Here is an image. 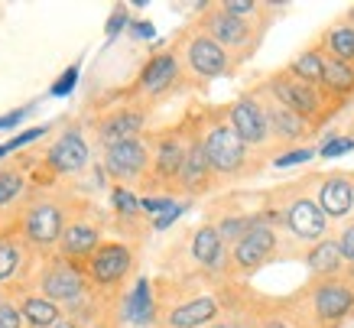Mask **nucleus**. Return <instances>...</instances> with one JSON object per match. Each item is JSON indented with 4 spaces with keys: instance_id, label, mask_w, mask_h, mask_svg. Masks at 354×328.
<instances>
[{
    "instance_id": "24",
    "label": "nucleus",
    "mask_w": 354,
    "mask_h": 328,
    "mask_svg": "<svg viewBox=\"0 0 354 328\" xmlns=\"http://www.w3.org/2000/svg\"><path fill=\"white\" fill-rule=\"evenodd\" d=\"M32 328H49L59 322V306L49 302L46 296H26L23 299V312H20Z\"/></svg>"
},
{
    "instance_id": "39",
    "label": "nucleus",
    "mask_w": 354,
    "mask_h": 328,
    "mask_svg": "<svg viewBox=\"0 0 354 328\" xmlns=\"http://www.w3.org/2000/svg\"><path fill=\"white\" fill-rule=\"evenodd\" d=\"M183 215H185V205H172V208H166L162 215H156L153 228H156V231H166V228H169V224L176 221V218H183Z\"/></svg>"
},
{
    "instance_id": "26",
    "label": "nucleus",
    "mask_w": 354,
    "mask_h": 328,
    "mask_svg": "<svg viewBox=\"0 0 354 328\" xmlns=\"http://www.w3.org/2000/svg\"><path fill=\"white\" fill-rule=\"evenodd\" d=\"M322 85L328 88V91H335V95L351 91L354 88V65L351 62H338V59H325Z\"/></svg>"
},
{
    "instance_id": "17",
    "label": "nucleus",
    "mask_w": 354,
    "mask_h": 328,
    "mask_svg": "<svg viewBox=\"0 0 354 328\" xmlns=\"http://www.w3.org/2000/svg\"><path fill=\"white\" fill-rule=\"evenodd\" d=\"M192 257L205 266H221L225 264V244H221V237H218V231L212 228V224H205L202 231L195 234Z\"/></svg>"
},
{
    "instance_id": "27",
    "label": "nucleus",
    "mask_w": 354,
    "mask_h": 328,
    "mask_svg": "<svg viewBox=\"0 0 354 328\" xmlns=\"http://www.w3.org/2000/svg\"><path fill=\"white\" fill-rule=\"evenodd\" d=\"M328 53L338 62H354V26L344 23V26H335L328 33Z\"/></svg>"
},
{
    "instance_id": "47",
    "label": "nucleus",
    "mask_w": 354,
    "mask_h": 328,
    "mask_svg": "<svg viewBox=\"0 0 354 328\" xmlns=\"http://www.w3.org/2000/svg\"><path fill=\"white\" fill-rule=\"evenodd\" d=\"M218 328H241V325H234V322H227V325H218Z\"/></svg>"
},
{
    "instance_id": "10",
    "label": "nucleus",
    "mask_w": 354,
    "mask_h": 328,
    "mask_svg": "<svg viewBox=\"0 0 354 328\" xmlns=\"http://www.w3.org/2000/svg\"><path fill=\"white\" fill-rule=\"evenodd\" d=\"M189 65H192L198 75H205V78H218V75L227 69V55L215 39L195 36L192 43H189Z\"/></svg>"
},
{
    "instance_id": "46",
    "label": "nucleus",
    "mask_w": 354,
    "mask_h": 328,
    "mask_svg": "<svg viewBox=\"0 0 354 328\" xmlns=\"http://www.w3.org/2000/svg\"><path fill=\"white\" fill-rule=\"evenodd\" d=\"M263 328H292V325H286V322H267Z\"/></svg>"
},
{
    "instance_id": "40",
    "label": "nucleus",
    "mask_w": 354,
    "mask_h": 328,
    "mask_svg": "<svg viewBox=\"0 0 354 328\" xmlns=\"http://www.w3.org/2000/svg\"><path fill=\"white\" fill-rule=\"evenodd\" d=\"M20 309H13L10 302H0V328H20Z\"/></svg>"
},
{
    "instance_id": "35",
    "label": "nucleus",
    "mask_w": 354,
    "mask_h": 328,
    "mask_svg": "<svg viewBox=\"0 0 354 328\" xmlns=\"http://www.w3.org/2000/svg\"><path fill=\"white\" fill-rule=\"evenodd\" d=\"M114 208H118L120 215H137L140 212V199L133 195V192H127V189H114Z\"/></svg>"
},
{
    "instance_id": "45",
    "label": "nucleus",
    "mask_w": 354,
    "mask_h": 328,
    "mask_svg": "<svg viewBox=\"0 0 354 328\" xmlns=\"http://www.w3.org/2000/svg\"><path fill=\"white\" fill-rule=\"evenodd\" d=\"M49 328H75V322H68V318H59L55 325H49Z\"/></svg>"
},
{
    "instance_id": "33",
    "label": "nucleus",
    "mask_w": 354,
    "mask_h": 328,
    "mask_svg": "<svg viewBox=\"0 0 354 328\" xmlns=\"http://www.w3.org/2000/svg\"><path fill=\"white\" fill-rule=\"evenodd\" d=\"M75 85H78V65H68V69H65V75H59V78H55V85L49 88V95L65 98V95H72V91H75Z\"/></svg>"
},
{
    "instance_id": "25",
    "label": "nucleus",
    "mask_w": 354,
    "mask_h": 328,
    "mask_svg": "<svg viewBox=\"0 0 354 328\" xmlns=\"http://www.w3.org/2000/svg\"><path fill=\"white\" fill-rule=\"evenodd\" d=\"M127 318L133 325H147L153 318V296H150V280H137L133 293L127 299Z\"/></svg>"
},
{
    "instance_id": "32",
    "label": "nucleus",
    "mask_w": 354,
    "mask_h": 328,
    "mask_svg": "<svg viewBox=\"0 0 354 328\" xmlns=\"http://www.w3.org/2000/svg\"><path fill=\"white\" fill-rule=\"evenodd\" d=\"M351 149H354V137H328L322 143V149H319V156L338 159V156H344V153H351Z\"/></svg>"
},
{
    "instance_id": "6",
    "label": "nucleus",
    "mask_w": 354,
    "mask_h": 328,
    "mask_svg": "<svg viewBox=\"0 0 354 328\" xmlns=\"http://www.w3.org/2000/svg\"><path fill=\"white\" fill-rule=\"evenodd\" d=\"M130 270V250L124 244H108V247H97L95 260H91V276L101 286H111L124 280Z\"/></svg>"
},
{
    "instance_id": "41",
    "label": "nucleus",
    "mask_w": 354,
    "mask_h": 328,
    "mask_svg": "<svg viewBox=\"0 0 354 328\" xmlns=\"http://www.w3.org/2000/svg\"><path fill=\"white\" fill-rule=\"evenodd\" d=\"M338 254H342V260H351L354 264V224H348L342 231V241H338Z\"/></svg>"
},
{
    "instance_id": "12",
    "label": "nucleus",
    "mask_w": 354,
    "mask_h": 328,
    "mask_svg": "<svg viewBox=\"0 0 354 328\" xmlns=\"http://www.w3.org/2000/svg\"><path fill=\"white\" fill-rule=\"evenodd\" d=\"M319 212L325 218H344L354 208V185L348 179H328L319 189Z\"/></svg>"
},
{
    "instance_id": "4",
    "label": "nucleus",
    "mask_w": 354,
    "mask_h": 328,
    "mask_svg": "<svg viewBox=\"0 0 354 328\" xmlns=\"http://www.w3.org/2000/svg\"><path fill=\"white\" fill-rule=\"evenodd\" d=\"M286 228H290L299 241H322L328 231V218L319 212V205L309 199H296L286 208Z\"/></svg>"
},
{
    "instance_id": "30",
    "label": "nucleus",
    "mask_w": 354,
    "mask_h": 328,
    "mask_svg": "<svg viewBox=\"0 0 354 328\" xmlns=\"http://www.w3.org/2000/svg\"><path fill=\"white\" fill-rule=\"evenodd\" d=\"M23 189V176L17 170H3L0 172V205H10Z\"/></svg>"
},
{
    "instance_id": "11",
    "label": "nucleus",
    "mask_w": 354,
    "mask_h": 328,
    "mask_svg": "<svg viewBox=\"0 0 354 328\" xmlns=\"http://www.w3.org/2000/svg\"><path fill=\"white\" fill-rule=\"evenodd\" d=\"M23 231L32 244H53L62 237V212L55 205H39L26 215V224Z\"/></svg>"
},
{
    "instance_id": "19",
    "label": "nucleus",
    "mask_w": 354,
    "mask_h": 328,
    "mask_svg": "<svg viewBox=\"0 0 354 328\" xmlns=\"http://www.w3.org/2000/svg\"><path fill=\"white\" fill-rule=\"evenodd\" d=\"M263 114H267V130H273V134L283 137V140H302L306 134H309L306 120H302L299 114L286 111V107H270V111H263Z\"/></svg>"
},
{
    "instance_id": "42",
    "label": "nucleus",
    "mask_w": 354,
    "mask_h": 328,
    "mask_svg": "<svg viewBox=\"0 0 354 328\" xmlns=\"http://www.w3.org/2000/svg\"><path fill=\"white\" fill-rule=\"evenodd\" d=\"M176 201L169 199V195H156V199H140V208H147V212H156V215H162L166 208H172Z\"/></svg>"
},
{
    "instance_id": "1",
    "label": "nucleus",
    "mask_w": 354,
    "mask_h": 328,
    "mask_svg": "<svg viewBox=\"0 0 354 328\" xmlns=\"http://www.w3.org/2000/svg\"><path fill=\"white\" fill-rule=\"evenodd\" d=\"M202 149H205V159H208V170L227 172V176L241 170L247 156V147L241 143V137L231 127H212Z\"/></svg>"
},
{
    "instance_id": "36",
    "label": "nucleus",
    "mask_w": 354,
    "mask_h": 328,
    "mask_svg": "<svg viewBox=\"0 0 354 328\" xmlns=\"http://www.w3.org/2000/svg\"><path fill=\"white\" fill-rule=\"evenodd\" d=\"M312 156H315V149H309V147L290 149V153H283V156H277V170H290V166H299V163H309Z\"/></svg>"
},
{
    "instance_id": "16",
    "label": "nucleus",
    "mask_w": 354,
    "mask_h": 328,
    "mask_svg": "<svg viewBox=\"0 0 354 328\" xmlns=\"http://www.w3.org/2000/svg\"><path fill=\"white\" fill-rule=\"evenodd\" d=\"M176 72H179L176 55L162 53V55H156V59L147 62V69H143V75H140V85H143V91H150V95H160V91L169 88V82L176 78Z\"/></svg>"
},
{
    "instance_id": "2",
    "label": "nucleus",
    "mask_w": 354,
    "mask_h": 328,
    "mask_svg": "<svg viewBox=\"0 0 354 328\" xmlns=\"http://www.w3.org/2000/svg\"><path fill=\"white\" fill-rule=\"evenodd\" d=\"M273 250H277V231H273L270 224H263L260 218H254V228L234 244V264L241 266V270H254V266L263 264Z\"/></svg>"
},
{
    "instance_id": "38",
    "label": "nucleus",
    "mask_w": 354,
    "mask_h": 328,
    "mask_svg": "<svg viewBox=\"0 0 354 328\" xmlns=\"http://www.w3.org/2000/svg\"><path fill=\"white\" fill-rule=\"evenodd\" d=\"M221 10H225L227 17H237V20H244L247 13H254V10H257V3H254V0H227V3L221 7Z\"/></svg>"
},
{
    "instance_id": "31",
    "label": "nucleus",
    "mask_w": 354,
    "mask_h": 328,
    "mask_svg": "<svg viewBox=\"0 0 354 328\" xmlns=\"http://www.w3.org/2000/svg\"><path fill=\"white\" fill-rule=\"evenodd\" d=\"M20 264V250H17V244L13 241H0V283L3 280H10L13 270Z\"/></svg>"
},
{
    "instance_id": "29",
    "label": "nucleus",
    "mask_w": 354,
    "mask_h": 328,
    "mask_svg": "<svg viewBox=\"0 0 354 328\" xmlns=\"http://www.w3.org/2000/svg\"><path fill=\"white\" fill-rule=\"evenodd\" d=\"M250 228H254V218H225V221H221V228H215V231H218V237H221V244H225V241H234L237 244L247 231H250Z\"/></svg>"
},
{
    "instance_id": "22",
    "label": "nucleus",
    "mask_w": 354,
    "mask_h": 328,
    "mask_svg": "<svg viewBox=\"0 0 354 328\" xmlns=\"http://www.w3.org/2000/svg\"><path fill=\"white\" fill-rule=\"evenodd\" d=\"M306 264L315 276H332L338 266H342V254H338V244L335 241H319L315 247L309 250Z\"/></svg>"
},
{
    "instance_id": "21",
    "label": "nucleus",
    "mask_w": 354,
    "mask_h": 328,
    "mask_svg": "<svg viewBox=\"0 0 354 328\" xmlns=\"http://www.w3.org/2000/svg\"><path fill=\"white\" fill-rule=\"evenodd\" d=\"M62 250L68 257H85L91 250H97V231L91 224L78 221V224H68L62 234Z\"/></svg>"
},
{
    "instance_id": "7",
    "label": "nucleus",
    "mask_w": 354,
    "mask_h": 328,
    "mask_svg": "<svg viewBox=\"0 0 354 328\" xmlns=\"http://www.w3.org/2000/svg\"><path fill=\"white\" fill-rule=\"evenodd\" d=\"M312 306H315L322 322H338V318H344L354 309V293L342 283H325L315 289Z\"/></svg>"
},
{
    "instance_id": "5",
    "label": "nucleus",
    "mask_w": 354,
    "mask_h": 328,
    "mask_svg": "<svg viewBox=\"0 0 354 328\" xmlns=\"http://www.w3.org/2000/svg\"><path fill=\"white\" fill-rule=\"evenodd\" d=\"M231 130H234L241 143H263L267 140V114H263V107L257 101H250V98H241L234 107H231Z\"/></svg>"
},
{
    "instance_id": "44",
    "label": "nucleus",
    "mask_w": 354,
    "mask_h": 328,
    "mask_svg": "<svg viewBox=\"0 0 354 328\" xmlns=\"http://www.w3.org/2000/svg\"><path fill=\"white\" fill-rule=\"evenodd\" d=\"M130 36L133 39H153L156 30H153V23H130Z\"/></svg>"
},
{
    "instance_id": "34",
    "label": "nucleus",
    "mask_w": 354,
    "mask_h": 328,
    "mask_svg": "<svg viewBox=\"0 0 354 328\" xmlns=\"http://www.w3.org/2000/svg\"><path fill=\"white\" fill-rule=\"evenodd\" d=\"M46 134V127H30L23 130V134H17L13 140H7V143H0V156H7V153H13V149L26 147V143H32V140H39Z\"/></svg>"
},
{
    "instance_id": "20",
    "label": "nucleus",
    "mask_w": 354,
    "mask_h": 328,
    "mask_svg": "<svg viewBox=\"0 0 354 328\" xmlns=\"http://www.w3.org/2000/svg\"><path fill=\"white\" fill-rule=\"evenodd\" d=\"M143 127V114L137 111H124V114H114L104 120V127H101V140L104 143H120V140H130L137 137V130Z\"/></svg>"
},
{
    "instance_id": "23",
    "label": "nucleus",
    "mask_w": 354,
    "mask_h": 328,
    "mask_svg": "<svg viewBox=\"0 0 354 328\" xmlns=\"http://www.w3.org/2000/svg\"><path fill=\"white\" fill-rule=\"evenodd\" d=\"M183 159H185V143L183 140H162L160 143V153H156V172L162 179H176L179 170H183Z\"/></svg>"
},
{
    "instance_id": "14",
    "label": "nucleus",
    "mask_w": 354,
    "mask_h": 328,
    "mask_svg": "<svg viewBox=\"0 0 354 328\" xmlns=\"http://www.w3.org/2000/svg\"><path fill=\"white\" fill-rule=\"evenodd\" d=\"M208 39H215L221 49L225 46H244L247 43V36H250V30H247V23L244 20H237V17H227L225 10H218L208 17Z\"/></svg>"
},
{
    "instance_id": "3",
    "label": "nucleus",
    "mask_w": 354,
    "mask_h": 328,
    "mask_svg": "<svg viewBox=\"0 0 354 328\" xmlns=\"http://www.w3.org/2000/svg\"><path fill=\"white\" fill-rule=\"evenodd\" d=\"M104 166L114 179H137L143 166H147V143L140 137L120 140L104 149Z\"/></svg>"
},
{
    "instance_id": "9",
    "label": "nucleus",
    "mask_w": 354,
    "mask_h": 328,
    "mask_svg": "<svg viewBox=\"0 0 354 328\" xmlns=\"http://www.w3.org/2000/svg\"><path fill=\"white\" fill-rule=\"evenodd\" d=\"M49 163L59 172H78L88 163V143L78 130H68L55 140V147L49 149Z\"/></svg>"
},
{
    "instance_id": "18",
    "label": "nucleus",
    "mask_w": 354,
    "mask_h": 328,
    "mask_svg": "<svg viewBox=\"0 0 354 328\" xmlns=\"http://www.w3.org/2000/svg\"><path fill=\"white\" fill-rule=\"evenodd\" d=\"M208 172H212V170H208V159H205L202 143H192V147L185 149L183 170H179V176H176V179L192 192V189H202L205 179H208Z\"/></svg>"
},
{
    "instance_id": "8",
    "label": "nucleus",
    "mask_w": 354,
    "mask_h": 328,
    "mask_svg": "<svg viewBox=\"0 0 354 328\" xmlns=\"http://www.w3.org/2000/svg\"><path fill=\"white\" fill-rule=\"evenodd\" d=\"M273 91H277L279 107H286L292 114L309 117L315 107H319V95L312 85H302L296 78H273Z\"/></svg>"
},
{
    "instance_id": "43",
    "label": "nucleus",
    "mask_w": 354,
    "mask_h": 328,
    "mask_svg": "<svg viewBox=\"0 0 354 328\" xmlns=\"http://www.w3.org/2000/svg\"><path fill=\"white\" fill-rule=\"evenodd\" d=\"M26 114H30V107H17V111H10V114H3V117H0V130L17 127V124H20Z\"/></svg>"
},
{
    "instance_id": "13",
    "label": "nucleus",
    "mask_w": 354,
    "mask_h": 328,
    "mask_svg": "<svg viewBox=\"0 0 354 328\" xmlns=\"http://www.w3.org/2000/svg\"><path fill=\"white\" fill-rule=\"evenodd\" d=\"M43 289H46V299H49V302H53V299L72 302V299H78V293H82V273H78L75 266L55 264L53 270L43 276Z\"/></svg>"
},
{
    "instance_id": "15",
    "label": "nucleus",
    "mask_w": 354,
    "mask_h": 328,
    "mask_svg": "<svg viewBox=\"0 0 354 328\" xmlns=\"http://www.w3.org/2000/svg\"><path fill=\"white\" fill-rule=\"evenodd\" d=\"M218 316V302L212 296H198L192 302H183L179 309L169 312V325L172 328H198L205 322H212Z\"/></svg>"
},
{
    "instance_id": "28",
    "label": "nucleus",
    "mask_w": 354,
    "mask_h": 328,
    "mask_svg": "<svg viewBox=\"0 0 354 328\" xmlns=\"http://www.w3.org/2000/svg\"><path fill=\"white\" fill-rule=\"evenodd\" d=\"M322 69H325V59L319 53H302L292 62V78L302 82V85H315V82H322Z\"/></svg>"
},
{
    "instance_id": "37",
    "label": "nucleus",
    "mask_w": 354,
    "mask_h": 328,
    "mask_svg": "<svg viewBox=\"0 0 354 328\" xmlns=\"http://www.w3.org/2000/svg\"><path fill=\"white\" fill-rule=\"evenodd\" d=\"M130 23V17H127V10H124V7H118V10L111 13V20H108V26H104V36H108V39H118V33L124 30V26H127Z\"/></svg>"
}]
</instances>
